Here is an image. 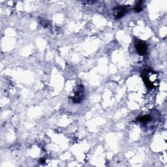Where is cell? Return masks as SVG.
Masks as SVG:
<instances>
[{
    "label": "cell",
    "mask_w": 167,
    "mask_h": 167,
    "mask_svg": "<svg viewBox=\"0 0 167 167\" xmlns=\"http://www.w3.org/2000/svg\"><path fill=\"white\" fill-rule=\"evenodd\" d=\"M127 9L124 7H119L114 10V17L115 19H118L123 17L127 13Z\"/></svg>",
    "instance_id": "cell-3"
},
{
    "label": "cell",
    "mask_w": 167,
    "mask_h": 167,
    "mask_svg": "<svg viewBox=\"0 0 167 167\" xmlns=\"http://www.w3.org/2000/svg\"><path fill=\"white\" fill-rule=\"evenodd\" d=\"M142 2H140V1L136 3V5H135V12L139 13V12H140V11H142Z\"/></svg>",
    "instance_id": "cell-6"
},
{
    "label": "cell",
    "mask_w": 167,
    "mask_h": 167,
    "mask_svg": "<svg viewBox=\"0 0 167 167\" xmlns=\"http://www.w3.org/2000/svg\"><path fill=\"white\" fill-rule=\"evenodd\" d=\"M84 97V90L83 88L82 89H78L75 94H74V97H73V101L75 103H79L83 100Z\"/></svg>",
    "instance_id": "cell-4"
},
{
    "label": "cell",
    "mask_w": 167,
    "mask_h": 167,
    "mask_svg": "<svg viewBox=\"0 0 167 167\" xmlns=\"http://www.w3.org/2000/svg\"><path fill=\"white\" fill-rule=\"evenodd\" d=\"M136 49L137 52L141 56L146 55L148 52V46L146 43L139 41L136 44Z\"/></svg>",
    "instance_id": "cell-2"
},
{
    "label": "cell",
    "mask_w": 167,
    "mask_h": 167,
    "mask_svg": "<svg viewBox=\"0 0 167 167\" xmlns=\"http://www.w3.org/2000/svg\"><path fill=\"white\" fill-rule=\"evenodd\" d=\"M139 120L140 122H142V123H148V122H149V121H151V117L147 115V116H144L139 118Z\"/></svg>",
    "instance_id": "cell-5"
},
{
    "label": "cell",
    "mask_w": 167,
    "mask_h": 167,
    "mask_svg": "<svg viewBox=\"0 0 167 167\" xmlns=\"http://www.w3.org/2000/svg\"><path fill=\"white\" fill-rule=\"evenodd\" d=\"M142 78L146 86L149 89L155 88L157 83V73L152 71H145L142 73Z\"/></svg>",
    "instance_id": "cell-1"
}]
</instances>
